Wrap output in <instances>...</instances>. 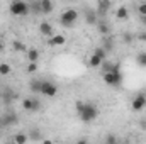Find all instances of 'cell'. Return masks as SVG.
I'll return each mask as SVG.
<instances>
[{
    "mask_svg": "<svg viewBox=\"0 0 146 144\" xmlns=\"http://www.w3.org/2000/svg\"><path fill=\"white\" fill-rule=\"evenodd\" d=\"M97 31H99V34H102V36H107L110 32L109 26H107L106 22H99V24H97Z\"/></svg>",
    "mask_w": 146,
    "mask_h": 144,
    "instance_id": "17",
    "label": "cell"
},
{
    "mask_svg": "<svg viewBox=\"0 0 146 144\" xmlns=\"http://www.w3.org/2000/svg\"><path fill=\"white\" fill-rule=\"evenodd\" d=\"M12 48H14L15 51H21V53H24V51H27V48H26V44H24V42H21V41H14V42H12Z\"/></svg>",
    "mask_w": 146,
    "mask_h": 144,
    "instance_id": "19",
    "label": "cell"
},
{
    "mask_svg": "<svg viewBox=\"0 0 146 144\" xmlns=\"http://www.w3.org/2000/svg\"><path fill=\"white\" fill-rule=\"evenodd\" d=\"M104 81L109 87H121L122 85V75L119 73H104Z\"/></svg>",
    "mask_w": 146,
    "mask_h": 144,
    "instance_id": "5",
    "label": "cell"
},
{
    "mask_svg": "<svg viewBox=\"0 0 146 144\" xmlns=\"http://www.w3.org/2000/svg\"><path fill=\"white\" fill-rule=\"evenodd\" d=\"M138 12L141 14V17H146V2H145V3H141V5L138 7Z\"/></svg>",
    "mask_w": 146,
    "mask_h": 144,
    "instance_id": "26",
    "label": "cell"
},
{
    "mask_svg": "<svg viewBox=\"0 0 146 144\" xmlns=\"http://www.w3.org/2000/svg\"><path fill=\"white\" fill-rule=\"evenodd\" d=\"M41 93L46 95V97H49V98H53V97H56V93H58V87H56L54 83H51V81H42Z\"/></svg>",
    "mask_w": 146,
    "mask_h": 144,
    "instance_id": "6",
    "label": "cell"
},
{
    "mask_svg": "<svg viewBox=\"0 0 146 144\" xmlns=\"http://www.w3.org/2000/svg\"><path fill=\"white\" fill-rule=\"evenodd\" d=\"M37 71V63H29L27 65V73H36Z\"/></svg>",
    "mask_w": 146,
    "mask_h": 144,
    "instance_id": "24",
    "label": "cell"
},
{
    "mask_svg": "<svg viewBox=\"0 0 146 144\" xmlns=\"http://www.w3.org/2000/svg\"><path fill=\"white\" fill-rule=\"evenodd\" d=\"M115 17L119 19V20H124V19H127L129 17V10H127V7H119L117 10H115Z\"/></svg>",
    "mask_w": 146,
    "mask_h": 144,
    "instance_id": "13",
    "label": "cell"
},
{
    "mask_svg": "<svg viewBox=\"0 0 146 144\" xmlns=\"http://www.w3.org/2000/svg\"><path fill=\"white\" fill-rule=\"evenodd\" d=\"M97 115H99V108L95 107L94 104H85L83 110L80 112V119H82V122H87V124L92 122V120H95Z\"/></svg>",
    "mask_w": 146,
    "mask_h": 144,
    "instance_id": "1",
    "label": "cell"
},
{
    "mask_svg": "<svg viewBox=\"0 0 146 144\" xmlns=\"http://www.w3.org/2000/svg\"><path fill=\"white\" fill-rule=\"evenodd\" d=\"M41 87H42V81H41V80H33V81L29 83V90H31L33 93H41Z\"/></svg>",
    "mask_w": 146,
    "mask_h": 144,
    "instance_id": "14",
    "label": "cell"
},
{
    "mask_svg": "<svg viewBox=\"0 0 146 144\" xmlns=\"http://www.w3.org/2000/svg\"><path fill=\"white\" fill-rule=\"evenodd\" d=\"M10 14L12 15H21V17H24V15H27L29 14V3H26V2H22V0H14L12 3H10Z\"/></svg>",
    "mask_w": 146,
    "mask_h": 144,
    "instance_id": "2",
    "label": "cell"
},
{
    "mask_svg": "<svg viewBox=\"0 0 146 144\" xmlns=\"http://www.w3.org/2000/svg\"><path fill=\"white\" fill-rule=\"evenodd\" d=\"M106 141H107V144H115L117 143V137H115L114 134H109V136L106 137Z\"/></svg>",
    "mask_w": 146,
    "mask_h": 144,
    "instance_id": "27",
    "label": "cell"
},
{
    "mask_svg": "<svg viewBox=\"0 0 146 144\" xmlns=\"http://www.w3.org/2000/svg\"><path fill=\"white\" fill-rule=\"evenodd\" d=\"M115 144H119V143H115Z\"/></svg>",
    "mask_w": 146,
    "mask_h": 144,
    "instance_id": "37",
    "label": "cell"
},
{
    "mask_svg": "<svg viewBox=\"0 0 146 144\" xmlns=\"http://www.w3.org/2000/svg\"><path fill=\"white\" fill-rule=\"evenodd\" d=\"M27 59H29V63H37V59H39V51H37V49H29V51H27Z\"/></svg>",
    "mask_w": 146,
    "mask_h": 144,
    "instance_id": "15",
    "label": "cell"
},
{
    "mask_svg": "<svg viewBox=\"0 0 146 144\" xmlns=\"http://www.w3.org/2000/svg\"><path fill=\"white\" fill-rule=\"evenodd\" d=\"M53 9H54V5L51 0H41V14H49V12H53Z\"/></svg>",
    "mask_w": 146,
    "mask_h": 144,
    "instance_id": "11",
    "label": "cell"
},
{
    "mask_svg": "<svg viewBox=\"0 0 146 144\" xmlns=\"http://www.w3.org/2000/svg\"><path fill=\"white\" fill-rule=\"evenodd\" d=\"M12 71V68H10V65L9 63H0V75H9V73Z\"/></svg>",
    "mask_w": 146,
    "mask_h": 144,
    "instance_id": "21",
    "label": "cell"
},
{
    "mask_svg": "<svg viewBox=\"0 0 146 144\" xmlns=\"http://www.w3.org/2000/svg\"><path fill=\"white\" fill-rule=\"evenodd\" d=\"M85 20H87L88 24H95V22H97V14L92 12V10H88V12L85 14Z\"/></svg>",
    "mask_w": 146,
    "mask_h": 144,
    "instance_id": "18",
    "label": "cell"
},
{
    "mask_svg": "<svg viewBox=\"0 0 146 144\" xmlns=\"http://www.w3.org/2000/svg\"><path fill=\"white\" fill-rule=\"evenodd\" d=\"M22 108L27 110V112H33L34 107H33V98H24L22 100Z\"/></svg>",
    "mask_w": 146,
    "mask_h": 144,
    "instance_id": "20",
    "label": "cell"
},
{
    "mask_svg": "<svg viewBox=\"0 0 146 144\" xmlns=\"http://www.w3.org/2000/svg\"><path fill=\"white\" fill-rule=\"evenodd\" d=\"M76 19H78V12H76L75 9H68V10H65V12L61 14L60 22H61V26H65V27H72Z\"/></svg>",
    "mask_w": 146,
    "mask_h": 144,
    "instance_id": "3",
    "label": "cell"
},
{
    "mask_svg": "<svg viewBox=\"0 0 146 144\" xmlns=\"http://www.w3.org/2000/svg\"><path fill=\"white\" fill-rule=\"evenodd\" d=\"M124 41L126 42H133V36L131 34H124Z\"/></svg>",
    "mask_w": 146,
    "mask_h": 144,
    "instance_id": "30",
    "label": "cell"
},
{
    "mask_svg": "<svg viewBox=\"0 0 146 144\" xmlns=\"http://www.w3.org/2000/svg\"><path fill=\"white\" fill-rule=\"evenodd\" d=\"M136 61H138L141 66H145V68H146V53H141V54H138Z\"/></svg>",
    "mask_w": 146,
    "mask_h": 144,
    "instance_id": "23",
    "label": "cell"
},
{
    "mask_svg": "<svg viewBox=\"0 0 146 144\" xmlns=\"http://www.w3.org/2000/svg\"><path fill=\"white\" fill-rule=\"evenodd\" d=\"M33 107H34V110H33V112H37V110L41 108V102L37 100L36 97H33Z\"/></svg>",
    "mask_w": 146,
    "mask_h": 144,
    "instance_id": "25",
    "label": "cell"
},
{
    "mask_svg": "<svg viewBox=\"0 0 146 144\" xmlns=\"http://www.w3.org/2000/svg\"><path fill=\"white\" fill-rule=\"evenodd\" d=\"M75 107H76V112L80 114V112L83 110V107H85V104H83V102H76V105H75Z\"/></svg>",
    "mask_w": 146,
    "mask_h": 144,
    "instance_id": "28",
    "label": "cell"
},
{
    "mask_svg": "<svg viewBox=\"0 0 146 144\" xmlns=\"http://www.w3.org/2000/svg\"><path fill=\"white\" fill-rule=\"evenodd\" d=\"M141 22H143V24L146 26V17H141Z\"/></svg>",
    "mask_w": 146,
    "mask_h": 144,
    "instance_id": "34",
    "label": "cell"
},
{
    "mask_svg": "<svg viewBox=\"0 0 146 144\" xmlns=\"http://www.w3.org/2000/svg\"><path fill=\"white\" fill-rule=\"evenodd\" d=\"M145 105H146V95L139 93V95L134 97V100L131 104V108H133V112H139L141 108H145Z\"/></svg>",
    "mask_w": 146,
    "mask_h": 144,
    "instance_id": "7",
    "label": "cell"
},
{
    "mask_svg": "<svg viewBox=\"0 0 146 144\" xmlns=\"http://www.w3.org/2000/svg\"><path fill=\"white\" fill-rule=\"evenodd\" d=\"M29 137L34 139V141H39V139H41V132H39L37 129H33V131L29 132Z\"/></svg>",
    "mask_w": 146,
    "mask_h": 144,
    "instance_id": "22",
    "label": "cell"
},
{
    "mask_svg": "<svg viewBox=\"0 0 146 144\" xmlns=\"http://www.w3.org/2000/svg\"><path fill=\"white\" fill-rule=\"evenodd\" d=\"M138 39H139V41H145V42H146V32H139V34H138Z\"/></svg>",
    "mask_w": 146,
    "mask_h": 144,
    "instance_id": "29",
    "label": "cell"
},
{
    "mask_svg": "<svg viewBox=\"0 0 146 144\" xmlns=\"http://www.w3.org/2000/svg\"><path fill=\"white\" fill-rule=\"evenodd\" d=\"M42 144H54L53 141H49V139H42Z\"/></svg>",
    "mask_w": 146,
    "mask_h": 144,
    "instance_id": "33",
    "label": "cell"
},
{
    "mask_svg": "<svg viewBox=\"0 0 146 144\" xmlns=\"http://www.w3.org/2000/svg\"><path fill=\"white\" fill-rule=\"evenodd\" d=\"M76 144H90V143H88L87 139H78V143H76Z\"/></svg>",
    "mask_w": 146,
    "mask_h": 144,
    "instance_id": "32",
    "label": "cell"
},
{
    "mask_svg": "<svg viewBox=\"0 0 146 144\" xmlns=\"http://www.w3.org/2000/svg\"><path fill=\"white\" fill-rule=\"evenodd\" d=\"M2 49H3V46H2V42H0V51H2Z\"/></svg>",
    "mask_w": 146,
    "mask_h": 144,
    "instance_id": "35",
    "label": "cell"
},
{
    "mask_svg": "<svg viewBox=\"0 0 146 144\" xmlns=\"http://www.w3.org/2000/svg\"><path fill=\"white\" fill-rule=\"evenodd\" d=\"M139 127H141V129H145V131H146V119H145V120H141V122H139Z\"/></svg>",
    "mask_w": 146,
    "mask_h": 144,
    "instance_id": "31",
    "label": "cell"
},
{
    "mask_svg": "<svg viewBox=\"0 0 146 144\" xmlns=\"http://www.w3.org/2000/svg\"><path fill=\"white\" fill-rule=\"evenodd\" d=\"M46 42H48V46H63L66 42V37L63 36V34H56V36L49 37Z\"/></svg>",
    "mask_w": 146,
    "mask_h": 144,
    "instance_id": "8",
    "label": "cell"
},
{
    "mask_svg": "<svg viewBox=\"0 0 146 144\" xmlns=\"http://www.w3.org/2000/svg\"><path fill=\"white\" fill-rule=\"evenodd\" d=\"M110 7H112L110 2H107V0H100V2L97 3V15H106V12L109 10Z\"/></svg>",
    "mask_w": 146,
    "mask_h": 144,
    "instance_id": "10",
    "label": "cell"
},
{
    "mask_svg": "<svg viewBox=\"0 0 146 144\" xmlns=\"http://www.w3.org/2000/svg\"><path fill=\"white\" fill-rule=\"evenodd\" d=\"M39 32L49 39V37H53V26L49 22H41L39 24Z\"/></svg>",
    "mask_w": 146,
    "mask_h": 144,
    "instance_id": "9",
    "label": "cell"
},
{
    "mask_svg": "<svg viewBox=\"0 0 146 144\" xmlns=\"http://www.w3.org/2000/svg\"><path fill=\"white\" fill-rule=\"evenodd\" d=\"M104 61H106V51H104L102 48H97V49L94 51V54L90 56L88 65H90L92 68H99V66H102Z\"/></svg>",
    "mask_w": 146,
    "mask_h": 144,
    "instance_id": "4",
    "label": "cell"
},
{
    "mask_svg": "<svg viewBox=\"0 0 146 144\" xmlns=\"http://www.w3.org/2000/svg\"><path fill=\"white\" fill-rule=\"evenodd\" d=\"M17 122V115L15 114H5L3 119H0V124H5V126H12Z\"/></svg>",
    "mask_w": 146,
    "mask_h": 144,
    "instance_id": "12",
    "label": "cell"
},
{
    "mask_svg": "<svg viewBox=\"0 0 146 144\" xmlns=\"http://www.w3.org/2000/svg\"><path fill=\"white\" fill-rule=\"evenodd\" d=\"M14 143L15 144H26L27 143V134H24V132H17V134L14 136Z\"/></svg>",
    "mask_w": 146,
    "mask_h": 144,
    "instance_id": "16",
    "label": "cell"
},
{
    "mask_svg": "<svg viewBox=\"0 0 146 144\" xmlns=\"http://www.w3.org/2000/svg\"><path fill=\"white\" fill-rule=\"evenodd\" d=\"M5 144H12V143H5Z\"/></svg>",
    "mask_w": 146,
    "mask_h": 144,
    "instance_id": "36",
    "label": "cell"
}]
</instances>
